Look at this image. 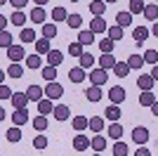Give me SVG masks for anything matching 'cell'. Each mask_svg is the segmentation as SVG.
I'll return each instance as SVG.
<instances>
[{"mask_svg":"<svg viewBox=\"0 0 158 156\" xmlns=\"http://www.w3.org/2000/svg\"><path fill=\"white\" fill-rule=\"evenodd\" d=\"M123 31H125V28L116 24V26H109V31H106V36H109L111 40H120V38H123Z\"/></svg>","mask_w":158,"mask_h":156,"instance_id":"obj_42","label":"cell"},{"mask_svg":"<svg viewBox=\"0 0 158 156\" xmlns=\"http://www.w3.org/2000/svg\"><path fill=\"white\" fill-rule=\"evenodd\" d=\"M69 2H80V0H69Z\"/></svg>","mask_w":158,"mask_h":156,"instance_id":"obj_62","label":"cell"},{"mask_svg":"<svg viewBox=\"0 0 158 156\" xmlns=\"http://www.w3.org/2000/svg\"><path fill=\"white\" fill-rule=\"evenodd\" d=\"M104 2H106V5H109V2H116V0H104Z\"/></svg>","mask_w":158,"mask_h":156,"instance_id":"obj_61","label":"cell"},{"mask_svg":"<svg viewBox=\"0 0 158 156\" xmlns=\"http://www.w3.org/2000/svg\"><path fill=\"white\" fill-rule=\"evenodd\" d=\"M10 21H12L14 26H19V28H24V26H26V21H28V17L24 12H21V10H17V12L12 14V17H10Z\"/></svg>","mask_w":158,"mask_h":156,"instance_id":"obj_31","label":"cell"},{"mask_svg":"<svg viewBox=\"0 0 158 156\" xmlns=\"http://www.w3.org/2000/svg\"><path fill=\"white\" fill-rule=\"evenodd\" d=\"M7 76H10V78H21V76H24V66H21V64H10Z\"/></svg>","mask_w":158,"mask_h":156,"instance_id":"obj_48","label":"cell"},{"mask_svg":"<svg viewBox=\"0 0 158 156\" xmlns=\"http://www.w3.org/2000/svg\"><path fill=\"white\" fill-rule=\"evenodd\" d=\"M130 71H132V69H130V64H127V62H118V64L113 66V73H116V78H125Z\"/></svg>","mask_w":158,"mask_h":156,"instance_id":"obj_32","label":"cell"},{"mask_svg":"<svg viewBox=\"0 0 158 156\" xmlns=\"http://www.w3.org/2000/svg\"><path fill=\"white\" fill-rule=\"evenodd\" d=\"M90 12H92V17H104L106 2L104 0H92V2H90Z\"/></svg>","mask_w":158,"mask_h":156,"instance_id":"obj_20","label":"cell"},{"mask_svg":"<svg viewBox=\"0 0 158 156\" xmlns=\"http://www.w3.org/2000/svg\"><path fill=\"white\" fill-rule=\"evenodd\" d=\"M38 114L40 116H50V114H54V104H52V99H40L38 102Z\"/></svg>","mask_w":158,"mask_h":156,"instance_id":"obj_17","label":"cell"},{"mask_svg":"<svg viewBox=\"0 0 158 156\" xmlns=\"http://www.w3.org/2000/svg\"><path fill=\"white\" fill-rule=\"evenodd\" d=\"M127 64H130V69H142L146 62H144L142 54H130V57H127Z\"/></svg>","mask_w":158,"mask_h":156,"instance_id":"obj_44","label":"cell"},{"mask_svg":"<svg viewBox=\"0 0 158 156\" xmlns=\"http://www.w3.org/2000/svg\"><path fill=\"white\" fill-rule=\"evenodd\" d=\"M19 38H21V43H35V31H33L31 26H24L21 28V33H19Z\"/></svg>","mask_w":158,"mask_h":156,"instance_id":"obj_30","label":"cell"},{"mask_svg":"<svg viewBox=\"0 0 158 156\" xmlns=\"http://www.w3.org/2000/svg\"><path fill=\"white\" fill-rule=\"evenodd\" d=\"M47 125H50V123H47V116H40V114H38V116L33 118V130H38V132H45Z\"/></svg>","mask_w":158,"mask_h":156,"instance_id":"obj_36","label":"cell"},{"mask_svg":"<svg viewBox=\"0 0 158 156\" xmlns=\"http://www.w3.org/2000/svg\"><path fill=\"white\" fill-rule=\"evenodd\" d=\"M90 31H92L94 36H97V33H106V31H109L104 17H92V21H90Z\"/></svg>","mask_w":158,"mask_h":156,"instance_id":"obj_12","label":"cell"},{"mask_svg":"<svg viewBox=\"0 0 158 156\" xmlns=\"http://www.w3.org/2000/svg\"><path fill=\"white\" fill-rule=\"evenodd\" d=\"M149 137H151V135H149V130H146L144 125H137V128L132 130V142H137L139 147L149 142Z\"/></svg>","mask_w":158,"mask_h":156,"instance_id":"obj_8","label":"cell"},{"mask_svg":"<svg viewBox=\"0 0 158 156\" xmlns=\"http://www.w3.org/2000/svg\"><path fill=\"white\" fill-rule=\"evenodd\" d=\"M57 121H66V118H71V109L66 106V104H57L54 106V114H52Z\"/></svg>","mask_w":158,"mask_h":156,"instance_id":"obj_18","label":"cell"},{"mask_svg":"<svg viewBox=\"0 0 158 156\" xmlns=\"http://www.w3.org/2000/svg\"><path fill=\"white\" fill-rule=\"evenodd\" d=\"M116 24L123 26V28H127V26L132 24V14L130 12H118V14H116Z\"/></svg>","mask_w":158,"mask_h":156,"instance_id":"obj_39","label":"cell"},{"mask_svg":"<svg viewBox=\"0 0 158 156\" xmlns=\"http://www.w3.org/2000/svg\"><path fill=\"white\" fill-rule=\"evenodd\" d=\"M5 140H7V142H19V140H21V130H19V125H14V128L5 130Z\"/></svg>","mask_w":158,"mask_h":156,"instance_id":"obj_38","label":"cell"},{"mask_svg":"<svg viewBox=\"0 0 158 156\" xmlns=\"http://www.w3.org/2000/svg\"><path fill=\"white\" fill-rule=\"evenodd\" d=\"M92 156H102V154H92Z\"/></svg>","mask_w":158,"mask_h":156,"instance_id":"obj_63","label":"cell"},{"mask_svg":"<svg viewBox=\"0 0 158 156\" xmlns=\"http://www.w3.org/2000/svg\"><path fill=\"white\" fill-rule=\"evenodd\" d=\"M43 54H38V52H33V54H28L26 59H24V62H26V66L28 69H43Z\"/></svg>","mask_w":158,"mask_h":156,"instance_id":"obj_25","label":"cell"},{"mask_svg":"<svg viewBox=\"0 0 158 156\" xmlns=\"http://www.w3.org/2000/svg\"><path fill=\"white\" fill-rule=\"evenodd\" d=\"M66 24H69V28H78V31H80V26H83V17H80V14H69Z\"/></svg>","mask_w":158,"mask_h":156,"instance_id":"obj_46","label":"cell"},{"mask_svg":"<svg viewBox=\"0 0 158 156\" xmlns=\"http://www.w3.org/2000/svg\"><path fill=\"white\" fill-rule=\"evenodd\" d=\"M144 19L146 21H156L158 19V5L156 2H151V5L144 7Z\"/></svg>","mask_w":158,"mask_h":156,"instance_id":"obj_34","label":"cell"},{"mask_svg":"<svg viewBox=\"0 0 158 156\" xmlns=\"http://www.w3.org/2000/svg\"><path fill=\"white\" fill-rule=\"evenodd\" d=\"M33 147L35 149H47V135H35L33 137Z\"/></svg>","mask_w":158,"mask_h":156,"instance_id":"obj_51","label":"cell"},{"mask_svg":"<svg viewBox=\"0 0 158 156\" xmlns=\"http://www.w3.org/2000/svg\"><path fill=\"white\" fill-rule=\"evenodd\" d=\"M40 76L45 78V83L57 80V66H43V69H40Z\"/></svg>","mask_w":158,"mask_h":156,"instance_id":"obj_28","label":"cell"},{"mask_svg":"<svg viewBox=\"0 0 158 156\" xmlns=\"http://www.w3.org/2000/svg\"><path fill=\"white\" fill-rule=\"evenodd\" d=\"M97 64L102 66V69H106V71H109V69H111V71H113V66L118 64V59L113 57V52H106V54H104V52H102V57L97 59Z\"/></svg>","mask_w":158,"mask_h":156,"instance_id":"obj_10","label":"cell"},{"mask_svg":"<svg viewBox=\"0 0 158 156\" xmlns=\"http://www.w3.org/2000/svg\"><path fill=\"white\" fill-rule=\"evenodd\" d=\"M125 88L123 85H113V88H109V99H111V104H123L125 102Z\"/></svg>","mask_w":158,"mask_h":156,"instance_id":"obj_4","label":"cell"},{"mask_svg":"<svg viewBox=\"0 0 158 156\" xmlns=\"http://www.w3.org/2000/svg\"><path fill=\"white\" fill-rule=\"evenodd\" d=\"M151 76L156 78V83H158V64H156V66H151Z\"/></svg>","mask_w":158,"mask_h":156,"instance_id":"obj_58","label":"cell"},{"mask_svg":"<svg viewBox=\"0 0 158 156\" xmlns=\"http://www.w3.org/2000/svg\"><path fill=\"white\" fill-rule=\"evenodd\" d=\"M28 19H31L33 24H40V26H43V24H47V14H45V7H38V5H35V7L31 10V12H28Z\"/></svg>","mask_w":158,"mask_h":156,"instance_id":"obj_9","label":"cell"},{"mask_svg":"<svg viewBox=\"0 0 158 156\" xmlns=\"http://www.w3.org/2000/svg\"><path fill=\"white\" fill-rule=\"evenodd\" d=\"M28 95L26 92H14V97H12V106L14 109H28Z\"/></svg>","mask_w":158,"mask_h":156,"instance_id":"obj_13","label":"cell"},{"mask_svg":"<svg viewBox=\"0 0 158 156\" xmlns=\"http://www.w3.org/2000/svg\"><path fill=\"white\" fill-rule=\"evenodd\" d=\"M83 47H85V45H80L78 40H76V43H71V45H69V50H66V52H69L71 57H80V54H83Z\"/></svg>","mask_w":158,"mask_h":156,"instance_id":"obj_50","label":"cell"},{"mask_svg":"<svg viewBox=\"0 0 158 156\" xmlns=\"http://www.w3.org/2000/svg\"><path fill=\"white\" fill-rule=\"evenodd\" d=\"M113 156H127V144L123 140H116L113 144Z\"/></svg>","mask_w":158,"mask_h":156,"instance_id":"obj_47","label":"cell"},{"mask_svg":"<svg viewBox=\"0 0 158 156\" xmlns=\"http://www.w3.org/2000/svg\"><path fill=\"white\" fill-rule=\"evenodd\" d=\"M7 2H10V0H0V5H7Z\"/></svg>","mask_w":158,"mask_h":156,"instance_id":"obj_60","label":"cell"},{"mask_svg":"<svg viewBox=\"0 0 158 156\" xmlns=\"http://www.w3.org/2000/svg\"><path fill=\"white\" fill-rule=\"evenodd\" d=\"M50 17H52L54 24H57V21H66V19H69V14H66L64 7H54L52 12H50Z\"/></svg>","mask_w":158,"mask_h":156,"instance_id":"obj_40","label":"cell"},{"mask_svg":"<svg viewBox=\"0 0 158 156\" xmlns=\"http://www.w3.org/2000/svg\"><path fill=\"white\" fill-rule=\"evenodd\" d=\"M85 97L90 99V102H99V99L104 97V92H102V88H99V85H90V88L85 90Z\"/></svg>","mask_w":158,"mask_h":156,"instance_id":"obj_23","label":"cell"},{"mask_svg":"<svg viewBox=\"0 0 158 156\" xmlns=\"http://www.w3.org/2000/svg\"><path fill=\"white\" fill-rule=\"evenodd\" d=\"M144 2L142 0H130V7H127V12L130 14H144Z\"/></svg>","mask_w":158,"mask_h":156,"instance_id":"obj_43","label":"cell"},{"mask_svg":"<svg viewBox=\"0 0 158 156\" xmlns=\"http://www.w3.org/2000/svg\"><path fill=\"white\" fill-rule=\"evenodd\" d=\"M104 116L109 118V121H111V123H116V121H118V118L123 116V114H120V106H118V104H111V106H106V111H104Z\"/></svg>","mask_w":158,"mask_h":156,"instance_id":"obj_24","label":"cell"},{"mask_svg":"<svg viewBox=\"0 0 158 156\" xmlns=\"http://www.w3.org/2000/svg\"><path fill=\"white\" fill-rule=\"evenodd\" d=\"M35 52H38V54H50V52H52V47H50V40H47V38L35 40Z\"/></svg>","mask_w":158,"mask_h":156,"instance_id":"obj_35","label":"cell"},{"mask_svg":"<svg viewBox=\"0 0 158 156\" xmlns=\"http://www.w3.org/2000/svg\"><path fill=\"white\" fill-rule=\"evenodd\" d=\"M97 43H99V50L104 52V54H106V52H113V47H116V40H111L109 36L102 38V40H97Z\"/></svg>","mask_w":158,"mask_h":156,"instance_id":"obj_41","label":"cell"},{"mask_svg":"<svg viewBox=\"0 0 158 156\" xmlns=\"http://www.w3.org/2000/svg\"><path fill=\"white\" fill-rule=\"evenodd\" d=\"M10 2H12V5L17 7V10H24V7L28 5V0H10Z\"/></svg>","mask_w":158,"mask_h":156,"instance_id":"obj_54","label":"cell"},{"mask_svg":"<svg viewBox=\"0 0 158 156\" xmlns=\"http://www.w3.org/2000/svg\"><path fill=\"white\" fill-rule=\"evenodd\" d=\"M90 147H92V140H90V137H85V135L73 137V149L76 151H85V149H90Z\"/></svg>","mask_w":158,"mask_h":156,"instance_id":"obj_11","label":"cell"},{"mask_svg":"<svg viewBox=\"0 0 158 156\" xmlns=\"http://www.w3.org/2000/svg\"><path fill=\"white\" fill-rule=\"evenodd\" d=\"M12 123L14 125H26L28 123V109H14V114H12Z\"/></svg>","mask_w":158,"mask_h":156,"instance_id":"obj_14","label":"cell"},{"mask_svg":"<svg viewBox=\"0 0 158 156\" xmlns=\"http://www.w3.org/2000/svg\"><path fill=\"white\" fill-rule=\"evenodd\" d=\"M61 62H64V52H59V50H52L50 54H47V66H59Z\"/></svg>","mask_w":158,"mask_h":156,"instance_id":"obj_29","label":"cell"},{"mask_svg":"<svg viewBox=\"0 0 158 156\" xmlns=\"http://www.w3.org/2000/svg\"><path fill=\"white\" fill-rule=\"evenodd\" d=\"M151 36H156V38H158V21H153V26H151Z\"/></svg>","mask_w":158,"mask_h":156,"instance_id":"obj_57","label":"cell"},{"mask_svg":"<svg viewBox=\"0 0 158 156\" xmlns=\"http://www.w3.org/2000/svg\"><path fill=\"white\" fill-rule=\"evenodd\" d=\"M69 78H71V83H83L87 78V73H85V69L83 66H76V69H71L69 71Z\"/></svg>","mask_w":158,"mask_h":156,"instance_id":"obj_22","label":"cell"},{"mask_svg":"<svg viewBox=\"0 0 158 156\" xmlns=\"http://www.w3.org/2000/svg\"><path fill=\"white\" fill-rule=\"evenodd\" d=\"M71 125H73V130H76V132H83L85 128H90V118H87V116H76Z\"/></svg>","mask_w":158,"mask_h":156,"instance_id":"obj_26","label":"cell"},{"mask_svg":"<svg viewBox=\"0 0 158 156\" xmlns=\"http://www.w3.org/2000/svg\"><path fill=\"white\" fill-rule=\"evenodd\" d=\"M43 38H47V40H54L57 38V24L54 21H47V24H43Z\"/></svg>","mask_w":158,"mask_h":156,"instance_id":"obj_21","label":"cell"},{"mask_svg":"<svg viewBox=\"0 0 158 156\" xmlns=\"http://www.w3.org/2000/svg\"><path fill=\"white\" fill-rule=\"evenodd\" d=\"M90 130H92V132H102V130H104V118L102 116H92L90 118Z\"/></svg>","mask_w":158,"mask_h":156,"instance_id":"obj_45","label":"cell"},{"mask_svg":"<svg viewBox=\"0 0 158 156\" xmlns=\"http://www.w3.org/2000/svg\"><path fill=\"white\" fill-rule=\"evenodd\" d=\"M87 78H90V83H92V85H99V88H102V85L109 80V71H106V69H102V66H94Z\"/></svg>","mask_w":158,"mask_h":156,"instance_id":"obj_1","label":"cell"},{"mask_svg":"<svg viewBox=\"0 0 158 156\" xmlns=\"http://www.w3.org/2000/svg\"><path fill=\"white\" fill-rule=\"evenodd\" d=\"M135 156H151V151L146 149V144H142V147H137V151H135Z\"/></svg>","mask_w":158,"mask_h":156,"instance_id":"obj_53","label":"cell"},{"mask_svg":"<svg viewBox=\"0 0 158 156\" xmlns=\"http://www.w3.org/2000/svg\"><path fill=\"white\" fill-rule=\"evenodd\" d=\"M156 99H158V97L153 95V90H144V92H139V104H142V106H151Z\"/></svg>","mask_w":158,"mask_h":156,"instance_id":"obj_27","label":"cell"},{"mask_svg":"<svg viewBox=\"0 0 158 156\" xmlns=\"http://www.w3.org/2000/svg\"><path fill=\"white\" fill-rule=\"evenodd\" d=\"M106 135L111 137V140H120V137L125 135V130H123V125H120L118 121H116V123H111V125H109V130H106Z\"/></svg>","mask_w":158,"mask_h":156,"instance_id":"obj_19","label":"cell"},{"mask_svg":"<svg viewBox=\"0 0 158 156\" xmlns=\"http://www.w3.org/2000/svg\"><path fill=\"white\" fill-rule=\"evenodd\" d=\"M12 33H10V31H0V47H2V50H10V47H12L14 45V43H12Z\"/></svg>","mask_w":158,"mask_h":156,"instance_id":"obj_37","label":"cell"},{"mask_svg":"<svg viewBox=\"0 0 158 156\" xmlns=\"http://www.w3.org/2000/svg\"><path fill=\"white\" fill-rule=\"evenodd\" d=\"M7 59L12 62V64H19L21 59H26V52H24V45H12L10 50H5Z\"/></svg>","mask_w":158,"mask_h":156,"instance_id":"obj_3","label":"cell"},{"mask_svg":"<svg viewBox=\"0 0 158 156\" xmlns=\"http://www.w3.org/2000/svg\"><path fill=\"white\" fill-rule=\"evenodd\" d=\"M12 97H14V92L10 90L5 83H0V99H12Z\"/></svg>","mask_w":158,"mask_h":156,"instance_id":"obj_52","label":"cell"},{"mask_svg":"<svg viewBox=\"0 0 158 156\" xmlns=\"http://www.w3.org/2000/svg\"><path fill=\"white\" fill-rule=\"evenodd\" d=\"M92 149L97 151V154H102V151L106 149V137L104 135H99V132H97V135L92 137Z\"/></svg>","mask_w":158,"mask_h":156,"instance_id":"obj_33","label":"cell"},{"mask_svg":"<svg viewBox=\"0 0 158 156\" xmlns=\"http://www.w3.org/2000/svg\"><path fill=\"white\" fill-rule=\"evenodd\" d=\"M24 92H26L28 99H31V102H35V104H38L40 99H45V88H43V85H28Z\"/></svg>","mask_w":158,"mask_h":156,"instance_id":"obj_7","label":"cell"},{"mask_svg":"<svg viewBox=\"0 0 158 156\" xmlns=\"http://www.w3.org/2000/svg\"><path fill=\"white\" fill-rule=\"evenodd\" d=\"M153 85H156V78H153L151 73H139V78H137V88H139V92L153 90Z\"/></svg>","mask_w":158,"mask_h":156,"instance_id":"obj_6","label":"cell"},{"mask_svg":"<svg viewBox=\"0 0 158 156\" xmlns=\"http://www.w3.org/2000/svg\"><path fill=\"white\" fill-rule=\"evenodd\" d=\"M151 114H153V116H156V118H158V99H156V102H153V104H151Z\"/></svg>","mask_w":158,"mask_h":156,"instance_id":"obj_56","label":"cell"},{"mask_svg":"<svg viewBox=\"0 0 158 156\" xmlns=\"http://www.w3.org/2000/svg\"><path fill=\"white\" fill-rule=\"evenodd\" d=\"M144 62L151 64V66H156L158 64V50H146L144 52Z\"/></svg>","mask_w":158,"mask_h":156,"instance_id":"obj_49","label":"cell"},{"mask_svg":"<svg viewBox=\"0 0 158 156\" xmlns=\"http://www.w3.org/2000/svg\"><path fill=\"white\" fill-rule=\"evenodd\" d=\"M94 62H97V59H94L90 52H83V54L78 57V66H83L85 71H92V69H94Z\"/></svg>","mask_w":158,"mask_h":156,"instance_id":"obj_15","label":"cell"},{"mask_svg":"<svg viewBox=\"0 0 158 156\" xmlns=\"http://www.w3.org/2000/svg\"><path fill=\"white\" fill-rule=\"evenodd\" d=\"M61 95H64V88H61V83H57V80H52V83H45V97L47 99H59Z\"/></svg>","mask_w":158,"mask_h":156,"instance_id":"obj_2","label":"cell"},{"mask_svg":"<svg viewBox=\"0 0 158 156\" xmlns=\"http://www.w3.org/2000/svg\"><path fill=\"white\" fill-rule=\"evenodd\" d=\"M149 36H151V28H146V26H135V28H132V38H135V43H137L139 47L146 43Z\"/></svg>","mask_w":158,"mask_h":156,"instance_id":"obj_5","label":"cell"},{"mask_svg":"<svg viewBox=\"0 0 158 156\" xmlns=\"http://www.w3.org/2000/svg\"><path fill=\"white\" fill-rule=\"evenodd\" d=\"M0 31H7V17L0 14Z\"/></svg>","mask_w":158,"mask_h":156,"instance_id":"obj_55","label":"cell"},{"mask_svg":"<svg viewBox=\"0 0 158 156\" xmlns=\"http://www.w3.org/2000/svg\"><path fill=\"white\" fill-rule=\"evenodd\" d=\"M78 43L80 45H92V43H97V40H94V33L90 31V28H80L78 31Z\"/></svg>","mask_w":158,"mask_h":156,"instance_id":"obj_16","label":"cell"},{"mask_svg":"<svg viewBox=\"0 0 158 156\" xmlns=\"http://www.w3.org/2000/svg\"><path fill=\"white\" fill-rule=\"evenodd\" d=\"M33 2H35L38 7H45V5H47V0H33Z\"/></svg>","mask_w":158,"mask_h":156,"instance_id":"obj_59","label":"cell"}]
</instances>
